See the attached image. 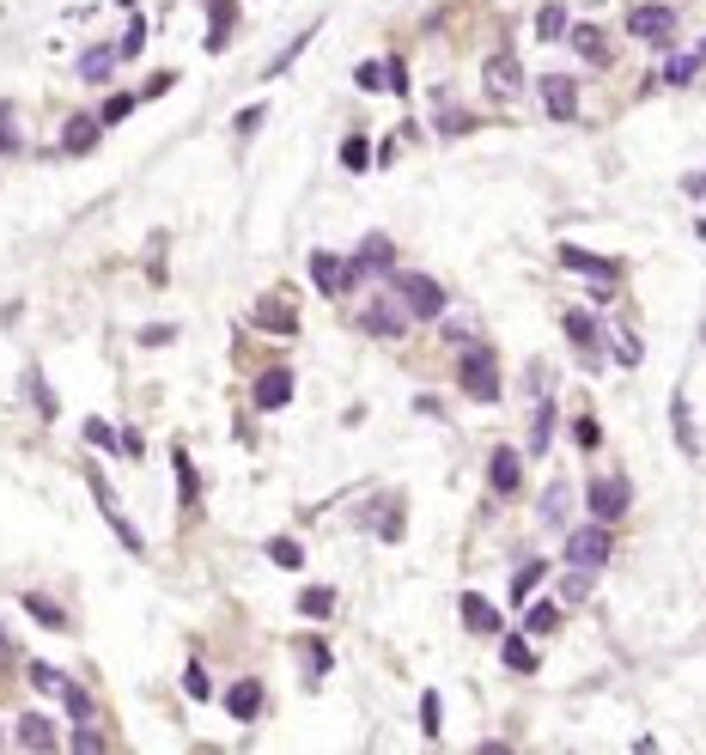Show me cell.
Listing matches in <instances>:
<instances>
[{"label": "cell", "mask_w": 706, "mask_h": 755, "mask_svg": "<svg viewBox=\"0 0 706 755\" xmlns=\"http://www.w3.org/2000/svg\"><path fill=\"white\" fill-rule=\"evenodd\" d=\"M396 299L408 305V317H439V311H444V286L433 281V274L396 268Z\"/></svg>", "instance_id": "3"}, {"label": "cell", "mask_w": 706, "mask_h": 755, "mask_svg": "<svg viewBox=\"0 0 706 755\" xmlns=\"http://www.w3.org/2000/svg\"><path fill=\"white\" fill-rule=\"evenodd\" d=\"M98 134H104L98 116H74V123H67V134H61V153H92V146H98Z\"/></svg>", "instance_id": "17"}, {"label": "cell", "mask_w": 706, "mask_h": 755, "mask_svg": "<svg viewBox=\"0 0 706 755\" xmlns=\"http://www.w3.org/2000/svg\"><path fill=\"white\" fill-rule=\"evenodd\" d=\"M536 37H542V43L566 37V6H554V0H548L542 13H536Z\"/></svg>", "instance_id": "25"}, {"label": "cell", "mask_w": 706, "mask_h": 755, "mask_svg": "<svg viewBox=\"0 0 706 755\" xmlns=\"http://www.w3.org/2000/svg\"><path fill=\"white\" fill-rule=\"evenodd\" d=\"M572 439H579L585 451H597V445H603V427H597V421H579V432H572Z\"/></svg>", "instance_id": "47"}, {"label": "cell", "mask_w": 706, "mask_h": 755, "mask_svg": "<svg viewBox=\"0 0 706 755\" xmlns=\"http://www.w3.org/2000/svg\"><path fill=\"white\" fill-rule=\"evenodd\" d=\"M31 682H37L43 694H67V689H74V682H67V676H61L55 664H31Z\"/></svg>", "instance_id": "29"}, {"label": "cell", "mask_w": 706, "mask_h": 755, "mask_svg": "<svg viewBox=\"0 0 706 755\" xmlns=\"http://www.w3.org/2000/svg\"><path fill=\"white\" fill-rule=\"evenodd\" d=\"M365 329H372V335H403V329H408V305H396V299H378V305L365 311Z\"/></svg>", "instance_id": "13"}, {"label": "cell", "mask_w": 706, "mask_h": 755, "mask_svg": "<svg viewBox=\"0 0 706 755\" xmlns=\"http://www.w3.org/2000/svg\"><path fill=\"white\" fill-rule=\"evenodd\" d=\"M183 689L195 694V700H207V694H214V682H207V671H202V664H189V671H183Z\"/></svg>", "instance_id": "41"}, {"label": "cell", "mask_w": 706, "mask_h": 755, "mask_svg": "<svg viewBox=\"0 0 706 755\" xmlns=\"http://www.w3.org/2000/svg\"><path fill=\"white\" fill-rule=\"evenodd\" d=\"M365 274H396V250H390V238L383 232H372L353 256L342 263V286H360Z\"/></svg>", "instance_id": "2"}, {"label": "cell", "mask_w": 706, "mask_h": 755, "mask_svg": "<svg viewBox=\"0 0 706 755\" xmlns=\"http://www.w3.org/2000/svg\"><path fill=\"white\" fill-rule=\"evenodd\" d=\"M342 164H347V171H365V164H372V146H365V134H347V141H342Z\"/></svg>", "instance_id": "30"}, {"label": "cell", "mask_w": 706, "mask_h": 755, "mask_svg": "<svg viewBox=\"0 0 706 755\" xmlns=\"http://www.w3.org/2000/svg\"><path fill=\"white\" fill-rule=\"evenodd\" d=\"M383 85H390V92H408V67L390 62V67H383Z\"/></svg>", "instance_id": "51"}, {"label": "cell", "mask_w": 706, "mask_h": 755, "mask_svg": "<svg viewBox=\"0 0 706 755\" xmlns=\"http://www.w3.org/2000/svg\"><path fill=\"white\" fill-rule=\"evenodd\" d=\"M268 561H274V567H286V572H299L304 567V549L293 542V536H274V542H268Z\"/></svg>", "instance_id": "24"}, {"label": "cell", "mask_w": 706, "mask_h": 755, "mask_svg": "<svg viewBox=\"0 0 706 755\" xmlns=\"http://www.w3.org/2000/svg\"><path fill=\"white\" fill-rule=\"evenodd\" d=\"M566 506H572V488H566V482H548V493H542V524H566Z\"/></svg>", "instance_id": "20"}, {"label": "cell", "mask_w": 706, "mask_h": 755, "mask_svg": "<svg viewBox=\"0 0 706 755\" xmlns=\"http://www.w3.org/2000/svg\"><path fill=\"white\" fill-rule=\"evenodd\" d=\"M566 335H572V347L585 353V366L597 372V360H603V335H597V323H591L585 311H566Z\"/></svg>", "instance_id": "9"}, {"label": "cell", "mask_w": 706, "mask_h": 755, "mask_svg": "<svg viewBox=\"0 0 706 755\" xmlns=\"http://www.w3.org/2000/svg\"><path fill=\"white\" fill-rule=\"evenodd\" d=\"M304 658H311V676L329 671V646H323V640H311V646H304Z\"/></svg>", "instance_id": "46"}, {"label": "cell", "mask_w": 706, "mask_h": 755, "mask_svg": "<svg viewBox=\"0 0 706 755\" xmlns=\"http://www.w3.org/2000/svg\"><path fill=\"white\" fill-rule=\"evenodd\" d=\"M19 737H25V743H31V750H49V743H55V725H49V719H37V713H31V719H19Z\"/></svg>", "instance_id": "28"}, {"label": "cell", "mask_w": 706, "mask_h": 755, "mask_svg": "<svg viewBox=\"0 0 706 755\" xmlns=\"http://www.w3.org/2000/svg\"><path fill=\"white\" fill-rule=\"evenodd\" d=\"M116 62H122L116 49H110V43H98V49H85V55H80V80L104 85V80H110V74H116Z\"/></svg>", "instance_id": "16"}, {"label": "cell", "mask_w": 706, "mask_h": 755, "mask_svg": "<svg viewBox=\"0 0 706 755\" xmlns=\"http://www.w3.org/2000/svg\"><path fill=\"white\" fill-rule=\"evenodd\" d=\"M311 281L323 286V293H342V263H335L329 250H317V256H311Z\"/></svg>", "instance_id": "21"}, {"label": "cell", "mask_w": 706, "mask_h": 755, "mask_svg": "<svg viewBox=\"0 0 706 755\" xmlns=\"http://www.w3.org/2000/svg\"><path fill=\"white\" fill-rule=\"evenodd\" d=\"M61 700H67V713H74V719H92V700H85V689H67Z\"/></svg>", "instance_id": "48"}, {"label": "cell", "mask_w": 706, "mask_h": 755, "mask_svg": "<svg viewBox=\"0 0 706 755\" xmlns=\"http://www.w3.org/2000/svg\"><path fill=\"white\" fill-rule=\"evenodd\" d=\"M536 579H542V561H530V567L518 572V579H512V597H518V603H524V597L536 591Z\"/></svg>", "instance_id": "40"}, {"label": "cell", "mask_w": 706, "mask_h": 755, "mask_svg": "<svg viewBox=\"0 0 706 755\" xmlns=\"http://www.w3.org/2000/svg\"><path fill=\"white\" fill-rule=\"evenodd\" d=\"M92 500H98V512H104V524H110V531H116V542L128 554H141L146 542H141V531H134V524H128V512H122V500L110 488H104V475H92Z\"/></svg>", "instance_id": "5"}, {"label": "cell", "mask_w": 706, "mask_h": 755, "mask_svg": "<svg viewBox=\"0 0 706 755\" xmlns=\"http://www.w3.org/2000/svg\"><path fill=\"white\" fill-rule=\"evenodd\" d=\"M627 31L646 37V43H670L676 37V13H670V6H633V13H627Z\"/></svg>", "instance_id": "8"}, {"label": "cell", "mask_w": 706, "mask_h": 755, "mask_svg": "<svg viewBox=\"0 0 706 755\" xmlns=\"http://www.w3.org/2000/svg\"><path fill=\"white\" fill-rule=\"evenodd\" d=\"M561 597H566V603H585V597H591V572H585V567H572V572L561 579Z\"/></svg>", "instance_id": "31"}, {"label": "cell", "mask_w": 706, "mask_h": 755, "mask_svg": "<svg viewBox=\"0 0 706 755\" xmlns=\"http://www.w3.org/2000/svg\"><path fill=\"white\" fill-rule=\"evenodd\" d=\"M214 6V37H207V49H225V37H232V19H238V6L232 0H207Z\"/></svg>", "instance_id": "23"}, {"label": "cell", "mask_w": 706, "mask_h": 755, "mask_svg": "<svg viewBox=\"0 0 706 755\" xmlns=\"http://www.w3.org/2000/svg\"><path fill=\"white\" fill-rule=\"evenodd\" d=\"M421 731L439 737V694H421Z\"/></svg>", "instance_id": "43"}, {"label": "cell", "mask_w": 706, "mask_h": 755, "mask_svg": "<svg viewBox=\"0 0 706 755\" xmlns=\"http://www.w3.org/2000/svg\"><path fill=\"white\" fill-rule=\"evenodd\" d=\"M694 74H701V49H694V55H676V62L664 67V80H670V85H688Z\"/></svg>", "instance_id": "32"}, {"label": "cell", "mask_w": 706, "mask_h": 755, "mask_svg": "<svg viewBox=\"0 0 706 755\" xmlns=\"http://www.w3.org/2000/svg\"><path fill=\"white\" fill-rule=\"evenodd\" d=\"M585 500H591V518H597V524H615L627 512V500H633V488H627L621 475H597L585 488Z\"/></svg>", "instance_id": "4"}, {"label": "cell", "mask_w": 706, "mask_h": 755, "mask_svg": "<svg viewBox=\"0 0 706 755\" xmlns=\"http://www.w3.org/2000/svg\"><path fill=\"white\" fill-rule=\"evenodd\" d=\"M554 628H561V610H554L548 597H542V603H530V633H554Z\"/></svg>", "instance_id": "34"}, {"label": "cell", "mask_w": 706, "mask_h": 755, "mask_svg": "<svg viewBox=\"0 0 706 755\" xmlns=\"http://www.w3.org/2000/svg\"><path fill=\"white\" fill-rule=\"evenodd\" d=\"M299 615H311V621H323V615H335V591H329V585H311V591L299 597Z\"/></svg>", "instance_id": "22"}, {"label": "cell", "mask_w": 706, "mask_h": 755, "mask_svg": "<svg viewBox=\"0 0 706 755\" xmlns=\"http://www.w3.org/2000/svg\"><path fill=\"white\" fill-rule=\"evenodd\" d=\"M572 49H579V55H585V62H603V55H609L603 31H591V25H579V31H572Z\"/></svg>", "instance_id": "27"}, {"label": "cell", "mask_w": 706, "mask_h": 755, "mask_svg": "<svg viewBox=\"0 0 706 755\" xmlns=\"http://www.w3.org/2000/svg\"><path fill=\"white\" fill-rule=\"evenodd\" d=\"M457 384H463V396H475V402H500V360L482 353V347H469L463 360H457Z\"/></svg>", "instance_id": "1"}, {"label": "cell", "mask_w": 706, "mask_h": 755, "mask_svg": "<svg viewBox=\"0 0 706 755\" xmlns=\"http://www.w3.org/2000/svg\"><path fill=\"white\" fill-rule=\"evenodd\" d=\"M25 610L37 615L43 628H61V621H67V615H61V610H55V603H49V597H25Z\"/></svg>", "instance_id": "38"}, {"label": "cell", "mask_w": 706, "mask_h": 755, "mask_svg": "<svg viewBox=\"0 0 706 755\" xmlns=\"http://www.w3.org/2000/svg\"><path fill=\"white\" fill-rule=\"evenodd\" d=\"M469 128H475L469 110H439V134H469Z\"/></svg>", "instance_id": "39"}, {"label": "cell", "mask_w": 706, "mask_h": 755, "mask_svg": "<svg viewBox=\"0 0 706 755\" xmlns=\"http://www.w3.org/2000/svg\"><path fill=\"white\" fill-rule=\"evenodd\" d=\"M19 146V128H13V104H0V153Z\"/></svg>", "instance_id": "44"}, {"label": "cell", "mask_w": 706, "mask_h": 755, "mask_svg": "<svg viewBox=\"0 0 706 755\" xmlns=\"http://www.w3.org/2000/svg\"><path fill=\"white\" fill-rule=\"evenodd\" d=\"M263 116H268L263 104H250V110H238V134H256V123H263Z\"/></svg>", "instance_id": "50"}, {"label": "cell", "mask_w": 706, "mask_h": 755, "mask_svg": "<svg viewBox=\"0 0 706 755\" xmlns=\"http://www.w3.org/2000/svg\"><path fill=\"white\" fill-rule=\"evenodd\" d=\"M85 445H98V451H116V445H122V432L110 427V421H85Z\"/></svg>", "instance_id": "33"}, {"label": "cell", "mask_w": 706, "mask_h": 755, "mask_svg": "<svg viewBox=\"0 0 706 755\" xmlns=\"http://www.w3.org/2000/svg\"><path fill=\"white\" fill-rule=\"evenodd\" d=\"M542 110L554 123H572L579 116V80L572 74H542Z\"/></svg>", "instance_id": "7"}, {"label": "cell", "mask_w": 706, "mask_h": 755, "mask_svg": "<svg viewBox=\"0 0 706 755\" xmlns=\"http://www.w3.org/2000/svg\"><path fill=\"white\" fill-rule=\"evenodd\" d=\"M518 475H524L518 451H493V457H487V488L493 493H518Z\"/></svg>", "instance_id": "12"}, {"label": "cell", "mask_w": 706, "mask_h": 755, "mask_svg": "<svg viewBox=\"0 0 706 755\" xmlns=\"http://www.w3.org/2000/svg\"><path fill=\"white\" fill-rule=\"evenodd\" d=\"M225 713L238 719V725H250V719L263 713V682H232V694H225Z\"/></svg>", "instance_id": "14"}, {"label": "cell", "mask_w": 706, "mask_h": 755, "mask_svg": "<svg viewBox=\"0 0 706 755\" xmlns=\"http://www.w3.org/2000/svg\"><path fill=\"white\" fill-rule=\"evenodd\" d=\"M561 263L572 268V274H591V281H615V268H621V263H609V256H591V250H579V244H561Z\"/></svg>", "instance_id": "11"}, {"label": "cell", "mask_w": 706, "mask_h": 755, "mask_svg": "<svg viewBox=\"0 0 706 755\" xmlns=\"http://www.w3.org/2000/svg\"><path fill=\"white\" fill-rule=\"evenodd\" d=\"M256 329H274V335H293V317L281 305H256Z\"/></svg>", "instance_id": "35"}, {"label": "cell", "mask_w": 706, "mask_h": 755, "mask_svg": "<svg viewBox=\"0 0 706 755\" xmlns=\"http://www.w3.org/2000/svg\"><path fill=\"white\" fill-rule=\"evenodd\" d=\"M141 43H146V25L134 19V25H128V37H122V49H116V55H141Z\"/></svg>", "instance_id": "45"}, {"label": "cell", "mask_w": 706, "mask_h": 755, "mask_svg": "<svg viewBox=\"0 0 706 755\" xmlns=\"http://www.w3.org/2000/svg\"><path fill=\"white\" fill-rule=\"evenodd\" d=\"M31 396H37V409H43V414H61V409H55V396H49V384H43V378H31Z\"/></svg>", "instance_id": "53"}, {"label": "cell", "mask_w": 706, "mask_h": 755, "mask_svg": "<svg viewBox=\"0 0 706 755\" xmlns=\"http://www.w3.org/2000/svg\"><path fill=\"white\" fill-rule=\"evenodd\" d=\"M548 432H554V409L536 402V427H530V451H548Z\"/></svg>", "instance_id": "36"}, {"label": "cell", "mask_w": 706, "mask_h": 755, "mask_svg": "<svg viewBox=\"0 0 706 755\" xmlns=\"http://www.w3.org/2000/svg\"><path fill=\"white\" fill-rule=\"evenodd\" d=\"M500 658H505V664H512V671H536V658H530V640H524V633H505Z\"/></svg>", "instance_id": "26"}, {"label": "cell", "mask_w": 706, "mask_h": 755, "mask_svg": "<svg viewBox=\"0 0 706 755\" xmlns=\"http://www.w3.org/2000/svg\"><path fill=\"white\" fill-rule=\"evenodd\" d=\"M353 80H360V85H365V92H383V67H378V62H365V67H360V74H353Z\"/></svg>", "instance_id": "49"}, {"label": "cell", "mask_w": 706, "mask_h": 755, "mask_svg": "<svg viewBox=\"0 0 706 755\" xmlns=\"http://www.w3.org/2000/svg\"><path fill=\"white\" fill-rule=\"evenodd\" d=\"M457 610H463L469 633H500V610H493V603H487V597H475V591H469L463 603H457Z\"/></svg>", "instance_id": "18"}, {"label": "cell", "mask_w": 706, "mask_h": 755, "mask_svg": "<svg viewBox=\"0 0 706 755\" xmlns=\"http://www.w3.org/2000/svg\"><path fill=\"white\" fill-rule=\"evenodd\" d=\"M487 85H493L500 98H512V92H518V55H512V49L487 55Z\"/></svg>", "instance_id": "15"}, {"label": "cell", "mask_w": 706, "mask_h": 755, "mask_svg": "<svg viewBox=\"0 0 706 755\" xmlns=\"http://www.w3.org/2000/svg\"><path fill=\"white\" fill-rule=\"evenodd\" d=\"M128 110H134V98H128V92H116V98L104 104V116H98V123L110 128V123H122V116H128Z\"/></svg>", "instance_id": "42"}, {"label": "cell", "mask_w": 706, "mask_h": 755, "mask_svg": "<svg viewBox=\"0 0 706 755\" xmlns=\"http://www.w3.org/2000/svg\"><path fill=\"white\" fill-rule=\"evenodd\" d=\"M670 427H676V445H682V457H701V432L688 427V402H682V390L670 396Z\"/></svg>", "instance_id": "19"}, {"label": "cell", "mask_w": 706, "mask_h": 755, "mask_svg": "<svg viewBox=\"0 0 706 755\" xmlns=\"http://www.w3.org/2000/svg\"><path fill=\"white\" fill-rule=\"evenodd\" d=\"M286 402H293V372L268 366L263 378H256V409H286Z\"/></svg>", "instance_id": "10"}, {"label": "cell", "mask_w": 706, "mask_h": 755, "mask_svg": "<svg viewBox=\"0 0 706 755\" xmlns=\"http://www.w3.org/2000/svg\"><path fill=\"white\" fill-rule=\"evenodd\" d=\"M74 750H85V755H92V750H104V737L92 731V725H80V731H74Z\"/></svg>", "instance_id": "52"}, {"label": "cell", "mask_w": 706, "mask_h": 755, "mask_svg": "<svg viewBox=\"0 0 706 755\" xmlns=\"http://www.w3.org/2000/svg\"><path fill=\"white\" fill-rule=\"evenodd\" d=\"M566 561H572V567H585V572H597V567L609 561V531L597 524V518H591L585 531L566 536Z\"/></svg>", "instance_id": "6"}, {"label": "cell", "mask_w": 706, "mask_h": 755, "mask_svg": "<svg viewBox=\"0 0 706 755\" xmlns=\"http://www.w3.org/2000/svg\"><path fill=\"white\" fill-rule=\"evenodd\" d=\"M171 463H177V488H183V506H189V500H195V493H202V482H195V463H189V457H171Z\"/></svg>", "instance_id": "37"}, {"label": "cell", "mask_w": 706, "mask_h": 755, "mask_svg": "<svg viewBox=\"0 0 706 755\" xmlns=\"http://www.w3.org/2000/svg\"><path fill=\"white\" fill-rule=\"evenodd\" d=\"M688 195H706V177H688Z\"/></svg>", "instance_id": "54"}]
</instances>
